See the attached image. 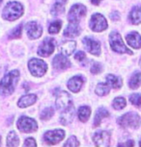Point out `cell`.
<instances>
[{
	"mask_svg": "<svg viewBox=\"0 0 141 147\" xmlns=\"http://www.w3.org/2000/svg\"><path fill=\"white\" fill-rule=\"evenodd\" d=\"M19 78V72L13 70L6 73L0 81V95H10L14 92Z\"/></svg>",
	"mask_w": 141,
	"mask_h": 147,
	"instance_id": "obj_1",
	"label": "cell"
},
{
	"mask_svg": "<svg viewBox=\"0 0 141 147\" xmlns=\"http://www.w3.org/2000/svg\"><path fill=\"white\" fill-rule=\"evenodd\" d=\"M23 13V7L18 2H9L3 10V18L7 20H16Z\"/></svg>",
	"mask_w": 141,
	"mask_h": 147,
	"instance_id": "obj_2",
	"label": "cell"
},
{
	"mask_svg": "<svg viewBox=\"0 0 141 147\" xmlns=\"http://www.w3.org/2000/svg\"><path fill=\"white\" fill-rule=\"evenodd\" d=\"M109 43L111 46V49H113L115 52L118 53H128L132 54V52L125 45L123 42V40L121 36L117 32H112L109 36Z\"/></svg>",
	"mask_w": 141,
	"mask_h": 147,
	"instance_id": "obj_3",
	"label": "cell"
},
{
	"mask_svg": "<svg viewBox=\"0 0 141 147\" xmlns=\"http://www.w3.org/2000/svg\"><path fill=\"white\" fill-rule=\"evenodd\" d=\"M118 123L124 128H137L140 123V117L137 113L129 112L118 119Z\"/></svg>",
	"mask_w": 141,
	"mask_h": 147,
	"instance_id": "obj_4",
	"label": "cell"
},
{
	"mask_svg": "<svg viewBox=\"0 0 141 147\" xmlns=\"http://www.w3.org/2000/svg\"><path fill=\"white\" fill-rule=\"evenodd\" d=\"M28 67L31 71V73L36 77H41L46 73L48 70V65L42 60L32 59L29 61Z\"/></svg>",
	"mask_w": 141,
	"mask_h": 147,
	"instance_id": "obj_5",
	"label": "cell"
},
{
	"mask_svg": "<svg viewBox=\"0 0 141 147\" xmlns=\"http://www.w3.org/2000/svg\"><path fill=\"white\" fill-rule=\"evenodd\" d=\"M16 125H18V128L19 131H21L23 133L34 132L38 128L37 122H36L34 119L27 117V116H21L18 120Z\"/></svg>",
	"mask_w": 141,
	"mask_h": 147,
	"instance_id": "obj_6",
	"label": "cell"
},
{
	"mask_svg": "<svg viewBox=\"0 0 141 147\" xmlns=\"http://www.w3.org/2000/svg\"><path fill=\"white\" fill-rule=\"evenodd\" d=\"M90 28L95 32H101L107 28V21L101 13H95L90 20Z\"/></svg>",
	"mask_w": 141,
	"mask_h": 147,
	"instance_id": "obj_7",
	"label": "cell"
},
{
	"mask_svg": "<svg viewBox=\"0 0 141 147\" xmlns=\"http://www.w3.org/2000/svg\"><path fill=\"white\" fill-rule=\"evenodd\" d=\"M84 16H86V7L82 4H76L71 8L68 18L70 22H78Z\"/></svg>",
	"mask_w": 141,
	"mask_h": 147,
	"instance_id": "obj_8",
	"label": "cell"
},
{
	"mask_svg": "<svg viewBox=\"0 0 141 147\" xmlns=\"http://www.w3.org/2000/svg\"><path fill=\"white\" fill-rule=\"evenodd\" d=\"M55 45H56V41L54 38H48L43 41V43L41 44L40 48L38 50V54L42 57H48L49 55L53 53Z\"/></svg>",
	"mask_w": 141,
	"mask_h": 147,
	"instance_id": "obj_9",
	"label": "cell"
},
{
	"mask_svg": "<svg viewBox=\"0 0 141 147\" xmlns=\"http://www.w3.org/2000/svg\"><path fill=\"white\" fill-rule=\"evenodd\" d=\"M55 104H56V108L60 112H64L72 106V97L66 91L60 92L56 98Z\"/></svg>",
	"mask_w": 141,
	"mask_h": 147,
	"instance_id": "obj_10",
	"label": "cell"
},
{
	"mask_svg": "<svg viewBox=\"0 0 141 147\" xmlns=\"http://www.w3.org/2000/svg\"><path fill=\"white\" fill-rule=\"evenodd\" d=\"M65 137V132L63 130H53L46 132L44 136V140L48 144H56L60 142Z\"/></svg>",
	"mask_w": 141,
	"mask_h": 147,
	"instance_id": "obj_11",
	"label": "cell"
},
{
	"mask_svg": "<svg viewBox=\"0 0 141 147\" xmlns=\"http://www.w3.org/2000/svg\"><path fill=\"white\" fill-rule=\"evenodd\" d=\"M83 44L85 48L87 49L88 52H90L91 54L99 56L101 54V44L98 40H94V38L87 37L83 38Z\"/></svg>",
	"mask_w": 141,
	"mask_h": 147,
	"instance_id": "obj_12",
	"label": "cell"
},
{
	"mask_svg": "<svg viewBox=\"0 0 141 147\" xmlns=\"http://www.w3.org/2000/svg\"><path fill=\"white\" fill-rule=\"evenodd\" d=\"M93 140L97 146H108L110 142V134L106 131L97 132L93 137Z\"/></svg>",
	"mask_w": 141,
	"mask_h": 147,
	"instance_id": "obj_13",
	"label": "cell"
},
{
	"mask_svg": "<svg viewBox=\"0 0 141 147\" xmlns=\"http://www.w3.org/2000/svg\"><path fill=\"white\" fill-rule=\"evenodd\" d=\"M26 32H27V35L30 38H38L42 36V33H43V29L37 22L35 21H30L28 23L26 24Z\"/></svg>",
	"mask_w": 141,
	"mask_h": 147,
	"instance_id": "obj_14",
	"label": "cell"
},
{
	"mask_svg": "<svg viewBox=\"0 0 141 147\" xmlns=\"http://www.w3.org/2000/svg\"><path fill=\"white\" fill-rule=\"evenodd\" d=\"M53 66L55 68L60 69V70H63V69H66L71 66V62L67 59V57L65 55H57V56L54 57L53 61Z\"/></svg>",
	"mask_w": 141,
	"mask_h": 147,
	"instance_id": "obj_15",
	"label": "cell"
},
{
	"mask_svg": "<svg viewBox=\"0 0 141 147\" xmlns=\"http://www.w3.org/2000/svg\"><path fill=\"white\" fill-rule=\"evenodd\" d=\"M76 42L74 40H68L63 42L61 45H60L59 51L60 53L65 55V56H71L72 54L74 53V49H76Z\"/></svg>",
	"mask_w": 141,
	"mask_h": 147,
	"instance_id": "obj_16",
	"label": "cell"
},
{
	"mask_svg": "<svg viewBox=\"0 0 141 147\" xmlns=\"http://www.w3.org/2000/svg\"><path fill=\"white\" fill-rule=\"evenodd\" d=\"M83 83L84 79L81 76H74L68 82V88L73 92H77L81 88Z\"/></svg>",
	"mask_w": 141,
	"mask_h": 147,
	"instance_id": "obj_17",
	"label": "cell"
},
{
	"mask_svg": "<svg viewBox=\"0 0 141 147\" xmlns=\"http://www.w3.org/2000/svg\"><path fill=\"white\" fill-rule=\"evenodd\" d=\"M79 34H80V27L78 25V22H71L64 31V36L67 38L77 37Z\"/></svg>",
	"mask_w": 141,
	"mask_h": 147,
	"instance_id": "obj_18",
	"label": "cell"
},
{
	"mask_svg": "<svg viewBox=\"0 0 141 147\" xmlns=\"http://www.w3.org/2000/svg\"><path fill=\"white\" fill-rule=\"evenodd\" d=\"M126 40L129 45L135 49H138L141 47V36L137 32H132L131 34L127 35Z\"/></svg>",
	"mask_w": 141,
	"mask_h": 147,
	"instance_id": "obj_19",
	"label": "cell"
},
{
	"mask_svg": "<svg viewBox=\"0 0 141 147\" xmlns=\"http://www.w3.org/2000/svg\"><path fill=\"white\" fill-rule=\"evenodd\" d=\"M36 100H37V96L35 94H27V95H24L19 99L18 105L20 108H26L30 105L34 104Z\"/></svg>",
	"mask_w": 141,
	"mask_h": 147,
	"instance_id": "obj_20",
	"label": "cell"
},
{
	"mask_svg": "<svg viewBox=\"0 0 141 147\" xmlns=\"http://www.w3.org/2000/svg\"><path fill=\"white\" fill-rule=\"evenodd\" d=\"M129 20L135 25L141 23V6H136L131 10L129 13Z\"/></svg>",
	"mask_w": 141,
	"mask_h": 147,
	"instance_id": "obj_21",
	"label": "cell"
},
{
	"mask_svg": "<svg viewBox=\"0 0 141 147\" xmlns=\"http://www.w3.org/2000/svg\"><path fill=\"white\" fill-rule=\"evenodd\" d=\"M74 115V107L71 106L69 109L63 112V115H61V123L64 124V125H68L69 123H71L73 121Z\"/></svg>",
	"mask_w": 141,
	"mask_h": 147,
	"instance_id": "obj_22",
	"label": "cell"
},
{
	"mask_svg": "<svg viewBox=\"0 0 141 147\" xmlns=\"http://www.w3.org/2000/svg\"><path fill=\"white\" fill-rule=\"evenodd\" d=\"M109 116V113L107 112L106 109L104 108H99V109L97 111L96 115H95V118H94V125L96 127L99 126L101 124V120L104 118V117H107Z\"/></svg>",
	"mask_w": 141,
	"mask_h": 147,
	"instance_id": "obj_23",
	"label": "cell"
},
{
	"mask_svg": "<svg viewBox=\"0 0 141 147\" xmlns=\"http://www.w3.org/2000/svg\"><path fill=\"white\" fill-rule=\"evenodd\" d=\"M67 0H56L55 4L53 5L51 9V13L53 16H58L60 13H64V9H65V5Z\"/></svg>",
	"mask_w": 141,
	"mask_h": 147,
	"instance_id": "obj_24",
	"label": "cell"
},
{
	"mask_svg": "<svg viewBox=\"0 0 141 147\" xmlns=\"http://www.w3.org/2000/svg\"><path fill=\"white\" fill-rule=\"evenodd\" d=\"M106 81L107 84L113 88H120L122 87V80L117 76L112 75V74H109V75L106 76Z\"/></svg>",
	"mask_w": 141,
	"mask_h": 147,
	"instance_id": "obj_25",
	"label": "cell"
},
{
	"mask_svg": "<svg viewBox=\"0 0 141 147\" xmlns=\"http://www.w3.org/2000/svg\"><path fill=\"white\" fill-rule=\"evenodd\" d=\"M78 118L80 121L82 122H86L88 120V118L90 117V115H91V110L89 107L87 106H83V107H80L78 109Z\"/></svg>",
	"mask_w": 141,
	"mask_h": 147,
	"instance_id": "obj_26",
	"label": "cell"
},
{
	"mask_svg": "<svg viewBox=\"0 0 141 147\" xmlns=\"http://www.w3.org/2000/svg\"><path fill=\"white\" fill-rule=\"evenodd\" d=\"M129 88H137L141 86V72H135V73L131 77V80L129 82Z\"/></svg>",
	"mask_w": 141,
	"mask_h": 147,
	"instance_id": "obj_27",
	"label": "cell"
},
{
	"mask_svg": "<svg viewBox=\"0 0 141 147\" xmlns=\"http://www.w3.org/2000/svg\"><path fill=\"white\" fill-rule=\"evenodd\" d=\"M110 86L107 83H99L96 88V93L99 96H104L109 93Z\"/></svg>",
	"mask_w": 141,
	"mask_h": 147,
	"instance_id": "obj_28",
	"label": "cell"
},
{
	"mask_svg": "<svg viewBox=\"0 0 141 147\" xmlns=\"http://www.w3.org/2000/svg\"><path fill=\"white\" fill-rule=\"evenodd\" d=\"M19 144L18 137L16 136L15 132H10L7 137V145L8 146H18Z\"/></svg>",
	"mask_w": 141,
	"mask_h": 147,
	"instance_id": "obj_29",
	"label": "cell"
},
{
	"mask_svg": "<svg viewBox=\"0 0 141 147\" xmlns=\"http://www.w3.org/2000/svg\"><path fill=\"white\" fill-rule=\"evenodd\" d=\"M126 99L123 98V97H117V98L114 99V101H113V108H114L115 110H122L124 108L126 107Z\"/></svg>",
	"mask_w": 141,
	"mask_h": 147,
	"instance_id": "obj_30",
	"label": "cell"
},
{
	"mask_svg": "<svg viewBox=\"0 0 141 147\" xmlns=\"http://www.w3.org/2000/svg\"><path fill=\"white\" fill-rule=\"evenodd\" d=\"M61 26H62V22L60 20L52 22L48 28V32L50 34H57L60 31V29H61Z\"/></svg>",
	"mask_w": 141,
	"mask_h": 147,
	"instance_id": "obj_31",
	"label": "cell"
},
{
	"mask_svg": "<svg viewBox=\"0 0 141 147\" xmlns=\"http://www.w3.org/2000/svg\"><path fill=\"white\" fill-rule=\"evenodd\" d=\"M53 115H54V109L49 107L43 111L42 113H41V118H42L43 120H46V119L51 118L52 116H53Z\"/></svg>",
	"mask_w": 141,
	"mask_h": 147,
	"instance_id": "obj_32",
	"label": "cell"
},
{
	"mask_svg": "<svg viewBox=\"0 0 141 147\" xmlns=\"http://www.w3.org/2000/svg\"><path fill=\"white\" fill-rule=\"evenodd\" d=\"M21 34H22V24H19L18 27H16V28L11 32L9 38H20Z\"/></svg>",
	"mask_w": 141,
	"mask_h": 147,
	"instance_id": "obj_33",
	"label": "cell"
},
{
	"mask_svg": "<svg viewBox=\"0 0 141 147\" xmlns=\"http://www.w3.org/2000/svg\"><path fill=\"white\" fill-rule=\"evenodd\" d=\"M129 101H131V104L134 105V106L140 107L141 106V94H138V93L132 94V95L129 96Z\"/></svg>",
	"mask_w": 141,
	"mask_h": 147,
	"instance_id": "obj_34",
	"label": "cell"
},
{
	"mask_svg": "<svg viewBox=\"0 0 141 147\" xmlns=\"http://www.w3.org/2000/svg\"><path fill=\"white\" fill-rule=\"evenodd\" d=\"M78 145H79V142L74 136H72V137L68 140L67 142L64 144L65 147H67V146H78Z\"/></svg>",
	"mask_w": 141,
	"mask_h": 147,
	"instance_id": "obj_35",
	"label": "cell"
},
{
	"mask_svg": "<svg viewBox=\"0 0 141 147\" xmlns=\"http://www.w3.org/2000/svg\"><path fill=\"white\" fill-rule=\"evenodd\" d=\"M101 69H103V67H101V63H93L92 66H91V72L94 74L99 73V72L101 71Z\"/></svg>",
	"mask_w": 141,
	"mask_h": 147,
	"instance_id": "obj_36",
	"label": "cell"
},
{
	"mask_svg": "<svg viewBox=\"0 0 141 147\" xmlns=\"http://www.w3.org/2000/svg\"><path fill=\"white\" fill-rule=\"evenodd\" d=\"M24 146H29V147H35V146H37V144H36V141L34 138H27V140L24 141V144H23Z\"/></svg>",
	"mask_w": 141,
	"mask_h": 147,
	"instance_id": "obj_37",
	"label": "cell"
},
{
	"mask_svg": "<svg viewBox=\"0 0 141 147\" xmlns=\"http://www.w3.org/2000/svg\"><path fill=\"white\" fill-rule=\"evenodd\" d=\"M74 58H76V60H77V61H83L85 58H86V54H85L83 51H78L76 54Z\"/></svg>",
	"mask_w": 141,
	"mask_h": 147,
	"instance_id": "obj_38",
	"label": "cell"
},
{
	"mask_svg": "<svg viewBox=\"0 0 141 147\" xmlns=\"http://www.w3.org/2000/svg\"><path fill=\"white\" fill-rule=\"evenodd\" d=\"M134 140H128L126 143H120L119 146H134Z\"/></svg>",
	"mask_w": 141,
	"mask_h": 147,
	"instance_id": "obj_39",
	"label": "cell"
},
{
	"mask_svg": "<svg viewBox=\"0 0 141 147\" xmlns=\"http://www.w3.org/2000/svg\"><path fill=\"white\" fill-rule=\"evenodd\" d=\"M111 18L113 20H116V19H119V15L117 13V12H114L113 13H111Z\"/></svg>",
	"mask_w": 141,
	"mask_h": 147,
	"instance_id": "obj_40",
	"label": "cell"
},
{
	"mask_svg": "<svg viewBox=\"0 0 141 147\" xmlns=\"http://www.w3.org/2000/svg\"><path fill=\"white\" fill-rule=\"evenodd\" d=\"M91 1H92V3L94 4V5H98L99 2L101 1V0H91Z\"/></svg>",
	"mask_w": 141,
	"mask_h": 147,
	"instance_id": "obj_41",
	"label": "cell"
},
{
	"mask_svg": "<svg viewBox=\"0 0 141 147\" xmlns=\"http://www.w3.org/2000/svg\"><path fill=\"white\" fill-rule=\"evenodd\" d=\"M0 145H1V137H0Z\"/></svg>",
	"mask_w": 141,
	"mask_h": 147,
	"instance_id": "obj_42",
	"label": "cell"
},
{
	"mask_svg": "<svg viewBox=\"0 0 141 147\" xmlns=\"http://www.w3.org/2000/svg\"><path fill=\"white\" fill-rule=\"evenodd\" d=\"M139 145H140V146H141V140H140V141H139Z\"/></svg>",
	"mask_w": 141,
	"mask_h": 147,
	"instance_id": "obj_43",
	"label": "cell"
},
{
	"mask_svg": "<svg viewBox=\"0 0 141 147\" xmlns=\"http://www.w3.org/2000/svg\"><path fill=\"white\" fill-rule=\"evenodd\" d=\"M2 3V0H0V4H1Z\"/></svg>",
	"mask_w": 141,
	"mask_h": 147,
	"instance_id": "obj_44",
	"label": "cell"
}]
</instances>
